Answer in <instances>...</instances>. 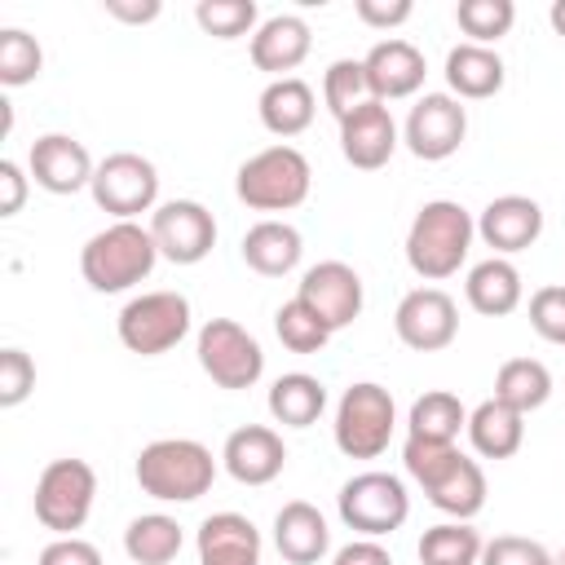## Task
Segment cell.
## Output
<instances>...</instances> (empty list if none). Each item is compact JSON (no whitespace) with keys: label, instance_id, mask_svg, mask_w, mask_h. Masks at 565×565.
<instances>
[{"label":"cell","instance_id":"cell-1","mask_svg":"<svg viewBox=\"0 0 565 565\" xmlns=\"http://www.w3.org/2000/svg\"><path fill=\"white\" fill-rule=\"evenodd\" d=\"M402 463H406L411 481L428 494V503L437 512H446L450 521H472L486 508V472L459 446L406 437L402 441Z\"/></svg>","mask_w":565,"mask_h":565},{"label":"cell","instance_id":"cell-2","mask_svg":"<svg viewBox=\"0 0 565 565\" xmlns=\"http://www.w3.org/2000/svg\"><path fill=\"white\" fill-rule=\"evenodd\" d=\"M472 238H477V221H472V212L463 203H455V199H428L415 212L411 230H406V265L424 282L455 278L459 265L472 252Z\"/></svg>","mask_w":565,"mask_h":565},{"label":"cell","instance_id":"cell-3","mask_svg":"<svg viewBox=\"0 0 565 565\" xmlns=\"http://www.w3.org/2000/svg\"><path fill=\"white\" fill-rule=\"evenodd\" d=\"M154 265H159V247H154L150 225H141V221H110L79 247V274L102 296L146 282L154 274Z\"/></svg>","mask_w":565,"mask_h":565},{"label":"cell","instance_id":"cell-4","mask_svg":"<svg viewBox=\"0 0 565 565\" xmlns=\"http://www.w3.org/2000/svg\"><path fill=\"white\" fill-rule=\"evenodd\" d=\"M132 477H137L141 494H150L159 503H194L212 490L216 459L194 437H159V441L141 446Z\"/></svg>","mask_w":565,"mask_h":565},{"label":"cell","instance_id":"cell-5","mask_svg":"<svg viewBox=\"0 0 565 565\" xmlns=\"http://www.w3.org/2000/svg\"><path fill=\"white\" fill-rule=\"evenodd\" d=\"M309 190H313V168L287 141L256 150L234 172V194L252 212H291V207H300L309 199Z\"/></svg>","mask_w":565,"mask_h":565},{"label":"cell","instance_id":"cell-6","mask_svg":"<svg viewBox=\"0 0 565 565\" xmlns=\"http://www.w3.org/2000/svg\"><path fill=\"white\" fill-rule=\"evenodd\" d=\"M393 428H397V406H393V393L375 380H358L340 393L335 402V450L349 455V459H380L393 441Z\"/></svg>","mask_w":565,"mask_h":565},{"label":"cell","instance_id":"cell-7","mask_svg":"<svg viewBox=\"0 0 565 565\" xmlns=\"http://www.w3.org/2000/svg\"><path fill=\"white\" fill-rule=\"evenodd\" d=\"M335 512L340 521L358 534V539H388L393 530L406 525L411 516V494H406V481L393 477V472H358L340 486L335 494Z\"/></svg>","mask_w":565,"mask_h":565},{"label":"cell","instance_id":"cell-8","mask_svg":"<svg viewBox=\"0 0 565 565\" xmlns=\"http://www.w3.org/2000/svg\"><path fill=\"white\" fill-rule=\"evenodd\" d=\"M190 318L194 313H190V300L181 291H141L119 309L115 331H119V344L128 353L159 358L190 335Z\"/></svg>","mask_w":565,"mask_h":565},{"label":"cell","instance_id":"cell-9","mask_svg":"<svg viewBox=\"0 0 565 565\" xmlns=\"http://www.w3.org/2000/svg\"><path fill=\"white\" fill-rule=\"evenodd\" d=\"M194 353H199L203 375L216 388H230V393L252 388L265 375V349H260V340L247 327H238L234 318H207L199 327Z\"/></svg>","mask_w":565,"mask_h":565},{"label":"cell","instance_id":"cell-10","mask_svg":"<svg viewBox=\"0 0 565 565\" xmlns=\"http://www.w3.org/2000/svg\"><path fill=\"white\" fill-rule=\"evenodd\" d=\"M88 194L106 216L137 221L141 212L159 207V168L137 150H115L97 163Z\"/></svg>","mask_w":565,"mask_h":565},{"label":"cell","instance_id":"cell-11","mask_svg":"<svg viewBox=\"0 0 565 565\" xmlns=\"http://www.w3.org/2000/svg\"><path fill=\"white\" fill-rule=\"evenodd\" d=\"M93 499H97L93 463H84V459H53L40 472V481H35V521L44 530H53L57 539L75 534V530H84V521L93 512Z\"/></svg>","mask_w":565,"mask_h":565},{"label":"cell","instance_id":"cell-12","mask_svg":"<svg viewBox=\"0 0 565 565\" xmlns=\"http://www.w3.org/2000/svg\"><path fill=\"white\" fill-rule=\"evenodd\" d=\"M463 137H468V110H463V102L450 97V93H424V97L411 106L406 124H402L406 150H411L415 159H424V163L450 159V154L463 146Z\"/></svg>","mask_w":565,"mask_h":565},{"label":"cell","instance_id":"cell-13","mask_svg":"<svg viewBox=\"0 0 565 565\" xmlns=\"http://www.w3.org/2000/svg\"><path fill=\"white\" fill-rule=\"evenodd\" d=\"M150 234L163 260L199 265L216 247V216L199 199H168L150 212Z\"/></svg>","mask_w":565,"mask_h":565},{"label":"cell","instance_id":"cell-14","mask_svg":"<svg viewBox=\"0 0 565 565\" xmlns=\"http://www.w3.org/2000/svg\"><path fill=\"white\" fill-rule=\"evenodd\" d=\"M393 331L415 353H441L459 335V305L441 287H415L397 300Z\"/></svg>","mask_w":565,"mask_h":565},{"label":"cell","instance_id":"cell-15","mask_svg":"<svg viewBox=\"0 0 565 565\" xmlns=\"http://www.w3.org/2000/svg\"><path fill=\"white\" fill-rule=\"evenodd\" d=\"M26 172L49 194H79V190L93 185L97 163H93V154H88V146L79 137H71V132H44L26 150Z\"/></svg>","mask_w":565,"mask_h":565},{"label":"cell","instance_id":"cell-16","mask_svg":"<svg viewBox=\"0 0 565 565\" xmlns=\"http://www.w3.org/2000/svg\"><path fill=\"white\" fill-rule=\"evenodd\" d=\"M296 300H305L331 331H344L362 313V278L344 260H318L300 274Z\"/></svg>","mask_w":565,"mask_h":565},{"label":"cell","instance_id":"cell-17","mask_svg":"<svg viewBox=\"0 0 565 565\" xmlns=\"http://www.w3.org/2000/svg\"><path fill=\"white\" fill-rule=\"evenodd\" d=\"M402 132H397V119L384 102H362L358 110H349L340 119V154L344 163H353L358 172H375L393 159Z\"/></svg>","mask_w":565,"mask_h":565},{"label":"cell","instance_id":"cell-18","mask_svg":"<svg viewBox=\"0 0 565 565\" xmlns=\"http://www.w3.org/2000/svg\"><path fill=\"white\" fill-rule=\"evenodd\" d=\"M362 71H366V88H371V102H402V97H415L424 88V75H428V62L424 53L411 44V40H380L366 49L362 57Z\"/></svg>","mask_w":565,"mask_h":565},{"label":"cell","instance_id":"cell-19","mask_svg":"<svg viewBox=\"0 0 565 565\" xmlns=\"http://www.w3.org/2000/svg\"><path fill=\"white\" fill-rule=\"evenodd\" d=\"M221 468L238 486H269L287 468L282 433H274L269 424H243V428H234L225 437V446H221Z\"/></svg>","mask_w":565,"mask_h":565},{"label":"cell","instance_id":"cell-20","mask_svg":"<svg viewBox=\"0 0 565 565\" xmlns=\"http://www.w3.org/2000/svg\"><path fill=\"white\" fill-rule=\"evenodd\" d=\"M543 234V207L530 194H499L477 216V238L494 247V256H516L534 247Z\"/></svg>","mask_w":565,"mask_h":565},{"label":"cell","instance_id":"cell-21","mask_svg":"<svg viewBox=\"0 0 565 565\" xmlns=\"http://www.w3.org/2000/svg\"><path fill=\"white\" fill-rule=\"evenodd\" d=\"M309 49H313L309 22L300 13H274L252 35V66L274 75V79H287L309 57Z\"/></svg>","mask_w":565,"mask_h":565},{"label":"cell","instance_id":"cell-22","mask_svg":"<svg viewBox=\"0 0 565 565\" xmlns=\"http://www.w3.org/2000/svg\"><path fill=\"white\" fill-rule=\"evenodd\" d=\"M274 547L287 565H318L331 552V525L313 503L291 499L274 516Z\"/></svg>","mask_w":565,"mask_h":565},{"label":"cell","instance_id":"cell-23","mask_svg":"<svg viewBox=\"0 0 565 565\" xmlns=\"http://www.w3.org/2000/svg\"><path fill=\"white\" fill-rule=\"evenodd\" d=\"M199 565H260V530L243 512H212L199 525Z\"/></svg>","mask_w":565,"mask_h":565},{"label":"cell","instance_id":"cell-24","mask_svg":"<svg viewBox=\"0 0 565 565\" xmlns=\"http://www.w3.org/2000/svg\"><path fill=\"white\" fill-rule=\"evenodd\" d=\"M238 252H243V265L256 269L260 278H282V274H291V269L300 265L305 238H300L296 225H287V221H278V216H265V221H256V225L243 234Z\"/></svg>","mask_w":565,"mask_h":565},{"label":"cell","instance_id":"cell-25","mask_svg":"<svg viewBox=\"0 0 565 565\" xmlns=\"http://www.w3.org/2000/svg\"><path fill=\"white\" fill-rule=\"evenodd\" d=\"M503 79H508V66L486 44H468L463 40V44H455L446 53V88L459 102H486V97H494L503 88Z\"/></svg>","mask_w":565,"mask_h":565},{"label":"cell","instance_id":"cell-26","mask_svg":"<svg viewBox=\"0 0 565 565\" xmlns=\"http://www.w3.org/2000/svg\"><path fill=\"white\" fill-rule=\"evenodd\" d=\"M256 110H260L265 132H274V137L287 141V137H300V132L313 124L318 97H313V88H309L300 75H287V79H269V84L260 88Z\"/></svg>","mask_w":565,"mask_h":565},{"label":"cell","instance_id":"cell-27","mask_svg":"<svg viewBox=\"0 0 565 565\" xmlns=\"http://www.w3.org/2000/svg\"><path fill=\"white\" fill-rule=\"evenodd\" d=\"M463 296H468V305H472L481 318H508V313L521 305V296H525L521 269H516L508 256H486V260H477V265L468 269Z\"/></svg>","mask_w":565,"mask_h":565},{"label":"cell","instance_id":"cell-28","mask_svg":"<svg viewBox=\"0 0 565 565\" xmlns=\"http://www.w3.org/2000/svg\"><path fill=\"white\" fill-rule=\"evenodd\" d=\"M468 441L481 459H512L525 441V415H516L512 406L486 397L481 406L468 411Z\"/></svg>","mask_w":565,"mask_h":565},{"label":"cell","instance_id":"cell-29","mask_svg":"<svg viewBox=\"0 0 565 565\" xmlns=\"http://www.w3.org/2000/svg\"><path fill=\"white\" fill-rule=\"evenodd\" d=\"M327 411V384L309 371H287L269 384V415L282 428H309Z\"/></svg>","mask_w":565,"mask_h":565},{"label":"cell","instance_id":"cell-30","mask_svg":"<svg viewBox=\"0 0 565 565\" xmlns=\"http://www.w3.org/2000/svg\"><path fill=\"white\" fill-rule=\"evenodd\" d=\"M181 525L168 512H141L124 530V552L132 565H172L181 556Z\"/></svg>","mask_w":565,"mask_h":565},{"label":"cell","instance_id":"cell-31","mask_svg":"<svg viewBox=\"0 0 565 565\" xmlns=\"http://www.w3.org/2000/svg\"><path fill=\"white\" fill-rule=\"evenodd\" d=\"M547 397H552V371L539 358H508L494 371V402L512 406L516 415L547 406Z\"/></svg>","mask_w":565,"mask_h":565},{"label":"cell","instance_id":"cell-32","mask_svg":"<svg viewBox=\"0 0 565 565\" xmlns=\"http://www.w3.org/2000/svg\"><path fill=\"white\" fill-rule=\"evenodd\" d=\"M468 428V411L455 393L446 388H428L424 397L411 402V415H406V437H419V441H441V446H455V437Z\"/></svg>","mask_w":565,"mask_h":565},{"label":"cell","instance_id":"cell-33","mask_svg":"<svg viewBox=\"0 0 565 565\" xmlns=\"http://www.w3.org/2000/svg\"><path fill=\"white\" fill-rule=\"evenodd\" d=\"M486 539L472 530V521H441L428 525L419 539V565H477Z\"/></svg>","mask_w":565,"mask_h":565},{"label":"cell","instance_id":"cell-34","mask_svg":"<svg viewBox=\"0 0 565 565\" xmlns=\"http://www.w3.org/2000/svg\"><path fill=\"white\" fill-rule=\"evenodd\" d=\"M455 22L468 35V44L494 49L516 22V4L512 0H459L455 4Z\"/></svg>","mask_w":565,"mask_h":565},{"label":"cell","instance_id":"cell-35","mask_svg":"<svg viewBox=\"0 0 565 565\" xmlns=\"http://www.w3.org/2000/svg\"><path fill=\"white\" fill-rule=\"evenodd\" d=\"M274 331H278V340L291 349V353H322L327 349V340L335 335L305 300H287V305H278V313H274Z\"/></svg>","mask_w":565,"mask_h":565},{"label":"cell","instance_id":"cell-36","mask_svg":"<svg viewBox=\"0 0 565 565\" xmlns=\"http://www.w3.org/2000/svg\"><path fill=\"white\" fill-rule=\"evenodd\" d=\"M322 102L327 110L335 115V124L358 110L362 102H371V88H366V71H362V57H335L322 75Z\"/></svg>","mask_w":565,"mask_h":565},{"label":"cell","instance_id":"cell-37","mask_svg":"<svg viewBox=\"0 0 565 565\" xmlns=\"http://www.w3.org/2000/svg\"><path fill=\"white\" fill-rule=\"evenodd\" d=\"M194 22L203 26V35L212 40H238V35H256V0H199L194 4Z\"/></svg>","mask_w":565,"mask_h":565},{"label":"cell","instance_id":"cell-38","mask_svg":"<svg viewBox=\"0 0 565 565\" xmlns=\"http://www.w3.org/2000/svg\"><path fill=\"white\" fill-rule=\"evenodd\" d=\"M44 66V49L35 35H26L22 26H4L0 31V84L4 88H22L40 75Z\"/></svg>","mask_w":565,"mask_h":565},{"label":"cell","instance_id":"cell-39","mask_svg":"<svg viewBox=\"0 0 565 565\" xmlns=\"http://www.w3.org/2000/svg\"><path fill=\"white\" fill-rule=\"evenodd\" d=\"M530 327L547 344H565V287L547 282L530 296Z\"/></svg>","mask_w":565,"mask_h":565},{"label":"cell","instance_id":"cell-40","mask_svg":"<svg viewBox=\"0 0 565 565\" xmlns=\"http://www.w3.org/2000/svg\"><path fill=\"white\" fill-rule=\"evenodd\" d=\"M477 565H556L552 552L539 543V539H525V534H494L486 547H481V561Z\"/></svg>","mask_w":565,"mask_h":565},{"label":"cell","instance_id":"cell-41","mask_svg":"<svg viewBox=\"0 0 565 565\" xmlns=\"http://www.w3.org/2000/svg\"><path fill=\"white\" fill-rule=\"evenodd\" d=\"M31 388H35V362H31V353H22V349L9 344L0 353V406L4 411L22 406L31 397Z\"/></svg>","mask_w":565,"mask_h":565},{"label":"cell","instance_id":"cell-42","mask_svg":"<svg viewBox=\"0 0 565 565\" xmlns=\"http://www.w3.org/2000/svg\"><path fill=\"white\" fill-rule=\"evenodd\" d=\"M353 13H358V22L371 26V31H393V26H402V22L415 13V4H411V0H358Z\"/></svg>","mask_w":565,"mask_h":565},{"label":"cell","instance_id":"cell-43","mask_svg":"<svg viewBox=\"0 0 565 565\" xmlns=\"http://www.w3.org/2000/svg\"><path fill=\"white\" fill-rule=\"evenodd\" d=\"M35 565H102V552L79 534H62L40 552Z\"/></svg>","mask_w":565,"mask_h":565},{"label":"cell","instance_id":"cell-44","mask_svg":"<svg viewBox=\"0 0 565 565\" xmlns=\"http://www.w3.org/2000/svg\"><path fill=\"white\" fill-rule=\"evenodd\" d=\"M26 177L13 159H0V216H18L26 203Z\"/></svg>","mask_w":565,"mask_h":565},{"label":"cell","instance_id":"cell-45","mask_svg":"<svg viewBox=\"0 0 565 565\" xmlns=\"http://www.w3.org/2000/svg\"><path fill=\"white\" fill-rule=\"evenodd\" d=\"M331 565H393V556L380 539H353L331 556Z\"/></svg>","mask_w":565,"mask_h":565},{"label":"cell","instance_id":"cell-46","mask_svg":"<svg viewBox=\"0 0 565 565\" xmlns=\"http://www.w3.org/2000/svg\"><path fill=\"white\" fill-rule=\"evenodd\" d=\"M106 13H110L115 22L146 26V22H154V18L163 13V4H159V0H106Z\"/></svg>","mask_w":565,"mask_h":565},{"label":"cell","instance_id":"cell-47","mask_svg":"<svg viewBox=\"0 0 565 565\" xmlns=\"http://www.w3.org/2000/svg\"><path fill=\"white\" fill-rule=\"evenodd\" d=\"M547 22H552V31L565 40V0H552V9H547Z\"/></svg>","mask_w":565,"mask_h":565},{"label":"cell","instance_id":"cell-48","mask_svg":"<svg viewBox=\"0 0 565 565\" xmlns=\"http://www.w3.org/2000/svg\"><path fill=\"white\" fill-rule=\"evenodd\" d=\"M561 565H565V552H561Z\"/></svg>","mask_w":565,"mask_h":565}]
</instances>
